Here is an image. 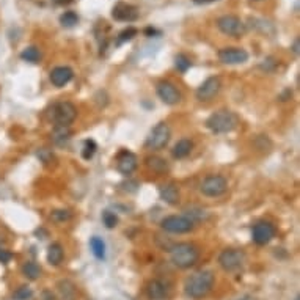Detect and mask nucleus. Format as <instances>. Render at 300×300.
I'll list each match as a JSON object with an SVG mask.
<instances>
[{
	"label": "nucleus",
	"mask_w": 300,
	"mask_h": 300,
	"mask_svg": "<svg viewBox=\"0 0 300 300\" xmlns=\"http://www.w3.org/2000/svg\"><path fill=\"white\" fill-rule=\"evenodd\" d=\"M214 274L211 271H200L191 275L184 283V293L194 300L206 297L214 288Z\"/></svg>",
	"instance_id": "obj_1"
},
{
	"label": "nucleus",
	"mask_w": 300,
	"mask_h": 300,
	"mask_svg": "<svg viewBox=\"0 0 300 300\" xmlns=\"http://www.w3.org/2000/svg\"><path fill=\"white\" fill-rule=\"evenodd\" d=\"M170 261L178 269H191L200 259V250L192 242H178L168 248Z\"/></svg>",
	"instance_id": "obj_2"
},
{
	"label": "nucleus",
	"mask_w": 300,
	"mask_h": 300,
	"mask_svg": "<svg viewBox=\"0 0 300 300\" xmlns=\"http://www.w3.org/2000/svg\"><path fill=\"white\" fill-rule=\"evenodd\" d=\"M237 126H239V116L233 110H228V108L214 112L206 119V127L212 134H217V135L233 132Z\"/></svg>",
	"instance_id": "obj_3"
},
{
	"label": "nucleus",
	"mask_w": 300,
	"mask_h": 300,
	"mask_svg": "<svg viewBox=\"0 0 300 300\" xmlns=\"http://www.w3.org/2000/svg\"><path fill=\"white\" fill-rule=\"evenodd\" d=\"M76 118H77V107L69 101L55 102L51 107V112H49V119L54 123V126L55 124L71 126Z\"/></svg>",
	"instance_id": "obj_4"
},
{
	"label": "nucleus",
	"mask_w": 300,
	"mask_h": 300,
	"mask_svg": "<svg viewBox=\"0 0 300 300\" xmlns=\"http://www.w3.org/2000/svg\"><path fill=\"white\" fill-rule=\"evenodd\" d=\"M170 138H172V129H170V126L167 123L161 121L153 127L151 132H149L146 142H145V146L148 149H151V151H161V149H164L168 145Z\"/></svg>",
	"instance_id": "obj_5"
},
{
	"label": "nucleus",
	"mask_w": 300,
	"mask_h": 300,
	"mask_svg": "<svg viewBox=\"0 0 300 300\" xmlns=\"http://www.w3.org/2000/svg\"><path fill=\"white\" fill-rule=\"evenodd\" d=\"M217 28L226 36L241 38L245 33V24L242 19L236 14H223L217 19Z\"/></svg>",
	"instance_id": "obj_6"
},
{
	"label": "nucleus",
	"mask_w": 300,
	"mask_h": 300,
	"mask_svg": "<svg viewBox=\"0 0 300 300\" xmlns=\"http://www.w3.org/2000/svg\"><path fill=\"white\" fill-rule=\"evenodd\" d=\"M228 189L226 178L222 175H209L206 176L201 184H200V192L207 198H217L222 197Z\"/></svg>",
	"instance_id": "obj_7"
},
{
	"label": "nucleus",
	"mask_w": 300,
	"mask_h": 300,
	"mask_svg": "<svg viewBox=\"0 0 300 300\" xmlns=\"http://www.w3.org/2000/svg\"><path fill=\"white\" fill-rule=\"evenodd\" d=\"M245 263V253L239 248H226L218 255V266L225 272H236Z\"/></svg>",
	"instance_id": "obj_8"
},
{
	"label": "nucleus",
	"mask_w": 300,
	"mask_h": 300,
	"mask_svg": "<svg viewBox=\"0 0 300 300\" xmlns=\"http://www.w3.org/2000/svg\"><path fill=\"white\" fill-rule=\"evenodd\" d=\"M161 228L167 233L173 234H186L194 231L195 223L189 220L186 215H168L161 222Z\"/></svg>",
	"instance_id": "obj_9"
},
{
	"label": "nucleus",
	"mask_w": 300,
	"mask_h": 300,
	"mask_svg": "<svg viewBox=\"0 0 300 300\" xmlns=\"http://www.w3.org/2000/svg\"><path fill=\"white\" fill-rule=\"evenodd\" d=\"M220 90H222V81H220V77L211 76V77H207L206 81L197 88L195 96H197L198 101L209 102V101H212V99L220 93Z\"/></svg>",
	"instance_id": "obj_10"
},
{
	"label": "nucleus",
	"mask_w": 300,
	"mask_h": 300,
	"mask_svg": "<svg viewBox=\"0 0 300 300\" xmlns=\"http://www.w3.org/2000/svg\"><path fill=\"white\" fill-rule=\"evenodd\" d=\"M156 93H157L159 99H161V101L167 105H176V104L181 102V99H183V95L176 88V85L168 82V81L159 82L156 85Z\"/></svg>",
	"instance_id": "obj_11"
},
{
	"label": "nucleus",
	"mask_w": 300,
	"mask_h": 300,
	"mask_svg": "<svg viewBox=\"0 0 300 300\" xmlns=\"http://www.w3.org/2000/svg\"><path fill=\"white\" fill-rule=\"evenodd\" d=\"M277 234V229L271 222H258L253 225L252 229V239L256 245H267Z\"/></svg>",
	"instance_id": "obj_12"
},
{
	"label": "nucleus",
	"mask_w": 300,
	"mask_h": 300,
	"mask_svg": "<svg viewBox=\"0 0 300 300\" xmlns=\"http://www.w3.org/2000/svg\"><path fill=\"white\" fill-rule=\"evenodd\" d=\"M218 60L223 65H242L248 60V52L242 47H223L218 51Z\"/></svg>",
	"instance_id": "obj_13"
},
{
	"label": "nucleus",
	"mask_w": 300,
	"mask_h": 300,
	"mask_svg": "<svg viewBox=\"0 0 300 300\" xmlns=\"http://www.w3.org/2000/svg\"><path fill=\"white\" fill-rule=\"evenodd\" d=\"M112 17L118 22H135L140 17V11L135 5L126 3V2H118L112 8Z\"/></svg>",
	"instance_id": "obj_14"
},
{
	"label": "nucleus",
	"mask_w": 300,
	"mask_h": 300,
	"mask_svg": "<svg viewBox=\"0 0 300 300\" xmlns=\"http://www.w3.org/2000/svg\"><path fill=\"white\" fill-rule=\"evenodd\" d=\"M137 165H138V159H137V156L134 153L127 151V149H123V151L118 153V156H116V170L121 175H124V176L132 175L137 170Z\"/></svg>",
	"instance_id": "obj_15"
},
{
	"label": "nucleus",
	"mask_w": 300,
	"mask_h": 300,
	"mask_svg": "<svg viewBox=\"0 0 300 300\" xmlns=\"http://www.w3.org/2000/svg\"><path fill=\"white\" fill-rule=\"evenodd\" d=\"M146 296L149 300H165L170 296V286L161 278H154L146 286Z\"/></svg>",
	"instance_id": "obj_16"
},
{
	"label": "nucleus",
	"mask_w": 300,
	"mask_h": 300,
	"mask_svg": "<svg viewBox=\"0 0 300 300\" xmlns=\"http://www.w3.org/2000/svg\"><path fill=\"white\" fill-rule=\"evenodd\" d=\"M73 77H74V71L69 66H57L52 69L51 74H49V79H51L52 85L57 88L68 85L73 81Z\"/></svg>",
	"instance_id": "obj_17"
},
{
	"label": "nucleus",
	"mask_w": 300,
	"mask_h": 300,
	"mask_svg": "<svg viewBox=\"0 0 300 300\" xmlns=\"http://www.w3.org/2000/svg\"><path fill=\"white\" fill-rule=\"evenodd\" d=\"M159 194H161V200L164 203L170 204V206H176L179 204V201H181V194H179V187L173 183L170 184H165L161 187V191H159Z\"/></svg>",
	"instance_id": "obj_18"
},
{
	"label": "nucleus",
	"mask_w": 300,
	"mask_h": 300,
	"mask_svg": "<svg viewBox=\"0 0 300 300\" xmlns=\"http://www.w3.org/2000/svg\"><path fill=\"white\" fill-rule=\"evenodd\" d=\"M52 142L58 146H63L66 145L69 140H71V127L69 126H60V124H55L54 129H52Z\"/></svg>",
	"instance_id": "obj_19"
},
{
	"label": "nucleus",
	"mask_w": 300,
	"mask_h": 300,
	"mask_svg": "<svg viewBox=\"0 0 300 300\" xmlns=\"http://www.w3.org/2000/svg\"><path fill=\"white\" fill-rule=\"evenodd\" d=\"M63 258H65V250L62 247V244L54 242L49 245L47 248V263L51 266H60L63 263Z\"/></svg>",
	"instance_id": "obj_20"
},
{
	"label": "nucleus",
	"mask_w": 300,
	"mask_h": 300,
	"mask_svg": "<svg viewBox=\"0 0 300 300\" xmlns=\"http://www.w3.org/2000/svg\"><path fill=\"white\" fill-rule=\"evenodd\" d=\"M192 149H194L192 140H189V138H181V140H178V143L173 146L172 154H173L175 159H184V157H187L189 154L192 153Z\"/></svg>",
	"instance_id": "obj_21"
},
{
	"label": "nucleus",
	"mask_w": 300,
	"mask_h": 300,
	"mask_svg": "<svg viewBox=\"0 0 300 300\" xmlns=\"http://www.w3.org/2000/svg\"><path fill=\"white\" fill-rule=\"evenodd\" d=\"M57 286H58L60 296H62V300H76L77 289L73 282H69V280H62V282H58Z\"/></svg>",
	"instance_id": "obj_22"
},
{
	"label": "nucleus",
	"mask_w": 300,
	"mask_h": 300,
	"mask_svg": "<svg viewBox=\"0 0 300 300\" xmlns=\"http://www.w3.org/2000/svg\"><path fill=\"white\" fill-rule=\"evenodd\" d=\"M146 165L149 170H153L154 173L157 175H164L167 170H168V164L165 159L159 157V156H153V157H148L146 159Z\"/></svg>",
	"instance_id": "obj_23"
},
{
	"label": "nucleus",
	"mask_w": 300,
	"mask_h": 300,
	"mask_svg": "<svg viewBox=\"0 0 300 300\" xmlns=\"http://www.w3.org/2000/svg\"><path fill=\"white\" fill-rule=\"evenodd\" d=\"M90 248H92L93 255L98 258V259H104L105 258V244L101 237L98 236H93L90 239Z\"/></svg>",
	"instance_id": "obj_24"
},
{
	"label": "nucleus",
	"mask_w": 300,
	"mask_h": 300,
	"mask_svg": "<svg viewBox=\"0 0 300 300\" xmlns=\"http://www.w3.org/2000/svg\"><path fill=\"white\" fill-rule=\"evenodd\" d=\"M22 275L28 280H38L41 277V267H39L35 261H27L22 266Z\"/></svg>",
	"instance_id": "obj_25"
},
{
	"label": "nucleus",
	"mask_w": 300,
	"mask_h": 300,
	"mask_svg": "<svg viewBox=\"0 0 300 300\" xmlns=\"http://www.w3.org/2000/svg\"><path fill=\"white\" fill-rule=\"evenodd\" d=\"M184 215L189 220H192V222L197 225L200 222H203V220H206L207 212L204 211V209H201V207H187L186 211H184Z\"/></svg>",
	"instance_id": "obj_26"
},
{
	"label": "nucleus",
	"mask_w": 300,
	"mask_h": 300,
	"mask_svg": "<svg viewBox=\"0 0 300 300\" xmlns=\"http://www.w3.org/2000/svg\"><path fill=\"white\" fill-rule=\"evenodd\" d=\"M21 58L28 63H38L39 60H41V52H39V49L36 46H28L21 52Z\"/></svg>",
	"instance_id": "obj_27"
},
{
	"label": "nucleus",
	"mask_w": 300,
	"mask_h": 300,
	"mask_svg": "<svg viewBox=\"0 0 300 300\" xmlns=\"http://www.w3.org/2000/svg\"><path fill=\"white\" fill-rule=\"evenodd\" d=\"M60 24L65 28H73L79 24V14L76 11H65L62 16H60Z\"/></svg>",
	"instance_id": "obj_28"
},
{
	"label": "nucleus",
	"mask_w": 300,
	"mask_h": 300,
	"mask_svg": "<svg viewBox=\"0 0 300 300\" xmlns=\"http://www.w3.org/2000/svg\"><path fill=\"white\" fill-rule=\"evenodd\" d=\"M175 66H176V69L179 73H187L189 69H191V66H192V62H191V58H189L186 54H178L176 57H175Z\"/></svg>",
	"instance_id": "obj_29"
},
{
	"label": "nucleus",
	"mask_w": 300,
	"mask_h": 300,
	"mask_svg": "<svg viewBox=\"0 0 300 300\" xmlns=\"http://www.w3.org/2000/svg\"><path fill=\"white\" fill-rule=\"evenodd\" d=\"M36 157L39 159V162H43L46 167L52 165L55 162V154L51 151V149H47V148L38 149V151H36Z\"/></svg>",
	"instance_id": "obj_30"
},
{
	"label": "nucleus",
	"mask_w": 300,
	"mask_h": 300,
	"mask_svg": "<svg viewBox=\"0 0 300 300\" xmlns=\"http://www.w3.org/2000/svg\"><path fill=\"white\" fill-rule=\"evenodd\" d=\"M137 35H138V30L135 27H127L123 30V32H119V35L116 38V44H123L126 41H131V39Z\"/></svg>",
	"instance_id": "obj_31"
},
{
	"label": "nucleus",
	"mask_w": 300,
	"mask_h": 300,
	"mask_svg": "<svg viewBox=\"0 0 300 300\" xmlns=\"http://www.w3.org/2000/svg\"><path fill=\"white\" fill-rule=\"evenodd\" d=\"M96 149H98V145H96L95 140H85L84 149H82V157L85 159V161H90V159L95 156Z\"/></svg>",
	"instance_id": "obj_32"
},
{
	"label": "nucleus",
	"mask_w": 300,
	"mask_h": 300,
	"mask_svg": "<svg viewBox=\"0 0 300 300\" xmlns=\"http://www.w3.org/2000/svg\"><path fill=\"white\" fill-rule=\"evenodd\" d=\"M51 218L55 223H65L71 218V212H69L68 209H55V211H52V214H51Z\"/></svg>",
	"instance_id": "obj_33"
},
{
	"label": "nucleus",
	"mask_w": 300,
	"mask_h": 300,
	"mask_svg": "<svg viewBox=\"0 0 300 300\" xmlns=\"http://www.w3.org/2000/svg\"><path fill=\"white\" fill-rule=\"evenodd\" d=\"M32 297H33V291H32V288H30V286L17 288L14 291V294H13L14 300H30Z\"/></svg>",
	"instance_id": "obj_34"
},
{
	"label": "nucleus",
	"mask_w": 300,
	"mask_h": 300,
	"mask_svg": "<svg viewBox=\"0 0 300 300\" xmlns=\"http://www.w3.org/2000/svg\"><path fill=\"white\" fill-rule=\"evenodd\" d=\"M102 222H104L105 228L112 229V228H115V226L118 225V217H116V214L112 212V211H104V212H102Z\"/></svg>",
	"instance_id": "obj_35"
},
{
	"label": "nucleus",
	"mask_w": 300,
	"mask_h": 300,
	"mask_svg": "<svg viewBox=\"0 0 300 300\" xmlns=\"http://www.w3.org/2000/svg\"><path fill=\"white\" fill-rule=\"evenodd\" d=\"M13 259V253L9 252V250H6V248H2L0 247V263L2 264H8L9 261Z\"/></svg>",
	"instance_id": "obj_36"
},
{
	"label": "nucleus",
	"mask_w": 300,
	"mask_h": 300,
	"mask_svg": "<svg viewBox=\"0 0 300 300\" xmlns=\"http://www.w3.org/2000/svg\"><path fill=\"white\" fill-rule=\"evenodd\" d=\"M195 5H209V3H214L217 0H192Z\"/></svg>",
	"instance_id": "obj_37"
},
{
	"label": "nucleus",
	"mask_w": 300,
	"mask_h": 300,
	"mask_svg": "<svg viewBox=\"0 0 300 300\" xmlns=\"http://www.w3.org/2000/svg\"><path fill=\"white\" fill-rule=\"evenodd\" d=\"M299 43H300L299 38H296V39H294V44H293V52H294L296 55L299 54Z\"/></svg>",
	"instance_id": "obj_38"
},
{
	"label": "nucleus",
	"mask_w": 300,
	"mask_h": 300,
	"mask_svg": "<svg viewBox=\"0 0 300 300\" xmlns=\"http://www.w3.org/2000/svg\"><path fill=\"white\" fill-rule=\"evenodd\" d=\"M250 2H263V0H250Z\"/></svg>",
	"instance_id": "obj_39"
},
{
	"label": "nucleus",
	"mask_w": 300,
	"mask_h": 300,
	"mask_svg": "<svg viewBox=\"0 0 300 300\" xmlns=\"http://www.w3.org/2000/svg\"><path fill=\"white\" fill-rule=\"evenodd\" d=\"M296 300H300V297H299V296H297V297H296Z\"/></svg>",
	"instance_id": "obj_40"
}]
</instances>
